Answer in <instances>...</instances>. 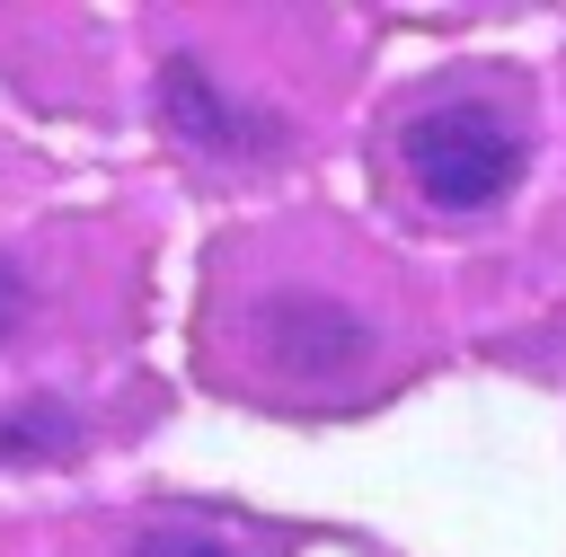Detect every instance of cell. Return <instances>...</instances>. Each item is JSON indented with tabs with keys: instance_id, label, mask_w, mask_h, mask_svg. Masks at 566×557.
Segmentation results:
<instances>
[{
	"instance_id": "cell-5",
	"label": "cell",
	"mask_w": 566,
	"mask_h": 557,
	"mask_svg": "<svg viewBox=\"0 0 566 557\" xmlns=\"http://www.w3.org/2000/svg\"><path fill=\"white\" fill-rule=\"evenodd\" d=\"M133 557H239V548L212 539V530H195V522H159V530L133 539Z\"/></svg>"
},
{
	"instance_id": "cell-1",
	"label": "cell",
	"mask_w": 566,
	"mask_h": 557,
	"mask_svg": "<svg viewBox=\"0 0 566 557\" xmlns=\"http://www.w3.org/2000/svg\"><path fill=\"white\" fill-rule=\"evenodd\" d=\"M398 159H407V177H416L424 203H442V212H486V203L513 195V177H522V133H513V115H495L486 97H442V106H416V115H407Z\"/></svg>"
},
{
	"instance_id": "cell-2",
	"label": "cell",
	"mask_w": 566,
	"mask_h": 557,
	"mask_svg": "<svg viewBox=\"0 0 566 557\" xmlns=\"http://www.w3.org/2000/svg\"><path fill=\"white\" fill-rule=\"evenodd\" d=\"M248 345L265 371L301 380V389H327V380H354L371 362V318L345 301V292H318V283H292V292H265L256 318H248Z\"/></svg>"
},
{
	"instance_id": "cell-3",
	"label": "cell",
	"mask_w": 566,
	"mask_h": 557,
	"mask_svg": "<svg viewBox=\"0 0 566 557\" xmlns=\"http://www.w3.org/2000/svg\"><path fill=\"white\" fill-rule=\"evenodd\" d=\"M159 115H168L177 141H195V150H212V159H256V150L283 141V115L239 106V97L203 71V53H168V62H159Z\"/></svg>"
},
{
	"instance_id": "cell-4",
	"label": "cell",
	"mask_w": 566,
	"mask_h": 557,
	"mask_svg": "<svg viewBox=\"0 0 566 557\" xmlns=\"http://www.w3.org/2000/svg\"><path fill=\"white\" fill-rule=\"evenodd\" d=\"M80 442V416L62 407V398H18V407H0V451L9 460H44V451H71Z\"/></svg>"
},
{
	"instance_id": "cell-6",
	"label": "cell",
	"mask_w": 566,
	"mask_h": 557,
	"mask_svg": "<svg viewBox=\"0 0 566 557\" xmlns=\"http://www.w3.org/2000/svg\"><path fill=\"white\" fill-rule=\"evenodd\" d=\"M27 327V265L18 256H0V345Z\"/></svg>"
}]
</instances>
